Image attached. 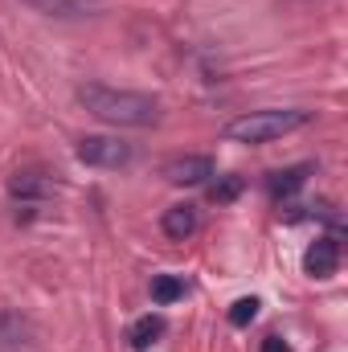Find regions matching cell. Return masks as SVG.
I'll use <instances>...</instances> for the list:
<instances>
[{
    "mask_svg": "<svg viewBox=\"0 0 348 352\" xmlns=\"http://www.w3.org/2000/svg\"><path fill=\"white\" fill-rule=\"evenodd\" d=\"M78 102L94 119L115 123V127H152L160 119V98H152L144 90H115L102 82H87V87H78Z\"/></svg>",
    "mask_w": 348,
    "mask_h": 352,
    "instance_id": "1",
    "label": "cell"
},
{
    "mask_svg": "<svg viewBox=\"0 0 348 352\" xmlns=\"http://www.w3.org/2000/svg\"><path fill=\"white\" fill-rule=\"evenodd\" d=\"M307 123H312V111H303V107H287V111L266 107V111H246V115L230 119L226 140H234V144H270V140H283V135H291V131H299Z\"/></svg>",
    "mask_w": 348,
    "mask_h": 352,
    "instance_id": "2",
    "label": "cell"
},
{
    "mask_svg": "<svg viewBox=\"0 0 348 352\" xmlns=\"http://www.w3.org/2000/svg\"><path fill=\"white\" fill-rule=\"evenodd\" d=\"M74 156L83 164H90V168H127L135 152H131V144L111 140V135H83L78 148H74Z\"/></svg>",
    "mask_w": 348,
    "mask_h": 352,
    "instance_id": "3",
    "label": "cell"
},
{
    "mask_svg": "<svg viewBox=\"0 0 348 352\" xmlns=\"http://www.w3.org/2000/svg\"><path fill=\"white\" fill-rule=\"evenodd\" d=\"M58 188H62V184L45 173V168H21V173L8 176V197H12V201L37 205V201H50Z\"/></svg>",
    "mask_w": 348,
    "mask_h": 352,
    "instance_id": "4",
    "label": "cell"
},
{
    "mask_svg": "<svg viewBox=\"0 0 348 352\" xmlns=\"http://www.w3.org/2000/svg\"><path fill=\"white\" fill-rule=\"evenodd\" d=\"M160 176L176 184V188H193V184H205L209 176H217V164H213V156H173Z\"/></svg>",
    "mask_w": 348,
    "mask_h": 352,
    "instance_id": "5",
    "label": "cell"
},
{
    "mask_svg": "<svg viewBox=\"0 0 348 352\" xmlns=\"http://www.w3.org/2000/svg\"><path fill=\"white\" fill-rule=\"evenodd\" d=\"M336 266H340V238H336V234H332V238H316V242L307 246L303 270H307L312 278H332Z\"/></svg>",
    "mask_w": 348,
    "mask_h": 352,
    "instance_id": "6",
    "label": "cell"
},
{
    "mask_svg": "<svg viewBox=\"0 0 348 352\" xmlns=\"http://www.w3.org/2000/svg\"><path fill=\"white\" fill-rule=\"evenodd\" d=\"M160 230H164L168 242H188V238L201 230V213H197V205H188V201L168 205L164 217H160Z\"/></svg>",
    "mask_w": 348,
    "mask_h": 352,
    "instance_id": "7",
    "label": "cell"
},
{
    "mask_svg": "<svg viewBox=\"0 0 348 352\" xmlns=\"http://www.w3.org/2000/svg\"><path fill=\"white\" fill-rule=\"evenodd\" d=\"M316 173V164H291V168H279V173L266 176V192L274 197V201H291L303 184H307V176Z\"/></svg>",
    "mask_w": 348,
    "mask_h": 352,
    "instance_id": "8",
    "label": "cell"
},
{
    "mask_svg": "<svg viewBox=\"0 0 348 352\" xmlns=\"http://www.w3.org/2000/svg\"><path fill=\"white\" fill-rule=\"evenodd\" d=\"M242 192H246V176H238V173L209 176V180H205V197H209L213 205H234Z\"/></svg>",
    "mask_w": 348,
    "mask_h": 352,
    "instance_id": "9",
    "label": "cell"
},
{
    "mask_svg": "<svg viewBox=\"0 0 348 352\" xmlns=\"http://www.w3.org/2000/svg\"><path fill=\"white\" fill-rule=\"evenodd\" d=\"M160 336H164V316H140V320L127 328V344L135 352H148Z\"/></svg>",
    "mask_w": 348,
    "mask_h": 352,
    "instance_id": "10",
    "label": "cell"
},
{
    "mask_svg": "<svg viewBox=\"0 0 348 352\" xmlns=\"http://www.w3.org/2000/svg\"><path fill=\"white\" fill-rule=\"evenodd\" d=\"M29 340V320L17 311H0V349H21Z\"/></svg>",
    "mask_w": 348,
    "mask_h": 352,
    "instance_id": "11",
    "label": "cell"
},
{
    "mask_svg": "<svg viewBox=\"0 0 348 352\" xmlns=\"http://www.w3.org/2000/svg\"><path fill=\"white\" fill-rule=\"evenodd\" d=\"M176 299H184V278H176V274H156V278H152V303H156V307H168Z\"/></svg>",
    "mask_w": 348,
    "mask_h": 352,
    "instance_id": "12",
    "label": "cell"
},
{
    "mask_svg": "<svg viewBox=\"0 0 348 352\" xmlns=\"http://www.w3.org/2000/svg\"><path fill=\"white\" fill-rule=\"evenodd\" d=\"M25 4L45 16H78V12H87L90 0H25Z\"/></svg>",
    "mask_w": 348,
    "mask_h": 352,
    "instance_id": "13",
    "label": "cell"
},
{
    "mask_svg": "<svg viewBox=\"0 0 348 352\" xmlns=\"http://www.w3.org/2000/svg\"><path fill=\"white\" fill-rule=\"evenodd\" d=\"M254 316H259V299H254V295L234 299V307H230V324H234V328H250Z\"/></svg>",
    "mask_w": 348,
    "mask_h": 352,
    "instance_id": "14",
    "label": "cell"
},
{
    "mask_svg": "<svg viewBox=\"0 0 348 352\" xmlns=\"http://www.w3.org/2000/svg\"><path fill=\"white\" fill-rule=\"evenodd\" d=\"M262 352H291V349H287L283 336H266V340H262Z\"/></svg>",
    "mask_w": 348,
    "mask_h": 352,
    "instance_id": "15",
    "label": "cell"
}]
</instances>
